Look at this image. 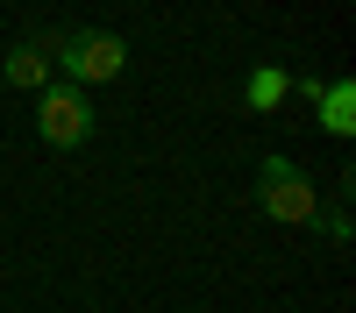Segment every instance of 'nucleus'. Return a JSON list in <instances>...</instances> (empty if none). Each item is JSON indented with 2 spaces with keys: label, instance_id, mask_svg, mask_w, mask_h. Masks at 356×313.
Segmentation results:
<instances>
[{
  "label": "nucleus",
  "instance_id": "obj_5",
  "mask_svg": "<svg viewBox=\"0 0 356 313\" xmlns=\"http://www.w3.org/2000/svg\"><path fill=\"white\" fill-rule=\"evenodd\" d=\"M314 107H321V128H328V135H349L356 128V85L349 78H328Z\"/></svg>",
  "mask_w": 356,
  "mask_h": 313
},
{
  "label": "nucleus",
  "instance_id": "obj_3",
  "mask_svg": "<svg viewBox=\"0 0 356 313\" xmlns=\"http://www.w3.org/2000/svg\"><path fill=\"white\" fill-rule=\"evenodd\" d=\"M36 135L50 150H79V142L93 135V100H86V85H72V78L43 85L36 93Z\"/></svg>",
  "mask_w": 356,
  "mask_h": 313
},
{
  "label": "nucleus",
  "instance_id": "obj_4",
  "mask_svg": "<svg viewBox=\"0 0 356 313\" xmlns=\"http://www.w3.org/2000/svg\"><path fill=\"white\" fill-rule=\"evenodd\" d=\"M50 65H57V36L43 28V36L8 43V57H0V78H8V85H22V93H29V85L43 93V85H50Z\"/></svg>",
  "mask_w": 356,
  "mask_h": 313
},
{
  "label": "nucleus",
  "instance_id": "obj_1",
  "mask_svg": "<svg viewBox=\"0 0 356 313\" xmlns=\"http://www.w3.org/2000/svg\"><path fill=\"white\" fill-rule=\"evenodd\" d=\"M257 207H264V221L300 228V221H321V192L292 157H264L257 164Z\"/></svg>",
  "mask_w": 356,
  "mask_h": 313
},
{
  "label": "nucleus",
  "instance_id": "obj_2",
  "mask_svg": "<svg viewBox=\"0 0 356 313\" xmlns=\"http://www.w3.org/2000/svg\"><path fill=\"white\" fill-rule=\"evenodd\" d=\"M57 65H65L72 85H107V78H122L129 43L114 36V28H65V36H57Z\"/></svg>",
  "mask_w": 356,
  "mask_h": 313
},
{
  "label": "nucleus",
  "instance_id": "obj_6",
  "mask_svg": "<svg viewBox=\"0 0 356 313\" xmlns=\"http://www.w3.org/2000/svg\"><path fill=\"white\" fill-rule=\"evenodd\" d=\"M285 93H292V78H285L278 65H257V71H250V85H243V100H250L257 114H271V107H278Z\"/></svg>",
  "mask_w": 356,
  "mask_h": 313
}]
</instances>
